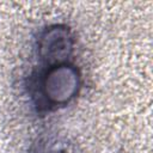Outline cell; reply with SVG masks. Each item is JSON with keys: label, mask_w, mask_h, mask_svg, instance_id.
Listing matches in <instances>:
<instances>
[{"label": "cell", "mask_w": 153, "mask_h": 153, "mask_svg": "<svg viewBox=\"0 0 153 153\" xmlns=\"http://www.w3.org/2000/svg\"><path fill=\"white\" fill-rule=\"evenodd\" d=\"M81 76L78 68L68 62L48 66L35 79L37 105L43 109H56L68 104L79 92Z\"/></svg>", "instance_id": "obj_1"}, {"label": "cell", "mask_w": 153, "mask_h": 153, "mask_svg": "<svg viewBox=\"0 0 153 153\" xmlns=\"http://www.w3.org/2000/svg\"><path fill=\"white\" fill-rule=\"evenodd\" d=\"M73 36L69 27L53 25L47 27L37 41L38 56L45 67L67 62L73 51Z\"/></svg>", "instance_id": "obj_2"}, {"label": "cell", "mask_w": 153, "mask_h": 153, "mask_svg": "<svg viewBox=\"0 0 153 153\" xmlns=\"http://www.w3.org/2000/svg\"><path fill=\"white\" fill-rule=\"evenodd\" d=\"M35 153H62V152H59V151H54V149H45V148H39L37 152Z\"/></svg>", "instance_id": "obj_3"}]
</instances>
